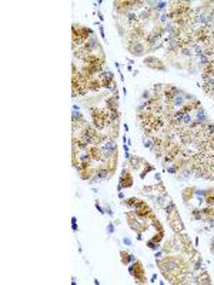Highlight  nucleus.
Here are the masks:
<instances>
[{"mask_svg": "<svg viewBox=\"0 0 214 285\" xmlns=\"http://www.w3.org/2000/svg\"><path fill=\"white\" fill-rule=\"evenodd\" d=\"M129 258H130V254L127 252V251H120V259H122V262L124 264V265H129L130 262H129Z\"/></svg>", "mask_w": 214, "mask_h": 285, "instance_id": "20", "label": "nucleus"}, {"mask_svg": "<svg viewBox=\"0 0 214 285\" xmlns=\"http://www.w3.org/2000/svg\"><path fill=\"white\" fill-rule=\"evenodd\" d=\"M147 247H149L150 249H153V251H159V249H161L160 244H159V242H154L153 240H149V241H147Z\"/></svg>", "mask_w": 214, "mask_h": 285, "instance_id": "21", "label": "nucleus"}, {"mask_svg": "<svg viewBox=\"0 0 214 285\" xmlns=\"http://www.w3.org/2000/svg\"><path fill=\"white\" fill-rule=\"evenodd\" d=\"M106 230H107V234L109 235H112V234H114V224H107V227H106Z\"/></svg>", "mask_w": 214, "mask_h": 285, "instance_id": "26", "label": "nucleus"}, {"mask_svg": "<svg viewBox=\"0 0 214 285\" xmlns=\"http://www.w3.org/2000/svg\"><path fill=\"white\" fill-rule=\"evenodd\" d=\"M160 41H161V36H159L157 33L151 32L146 36V43L151 47V49H156V47H160Z\"/></svg>", "mask_w": 214, "mask_h": 285, "instance_id": "6", "label": "nucleus"}, {"mask_svg": "<svg viewBox=\"0 0 214 285\" xmlns=\"http://www.w3.org/2000/svg\"><path fill=\"white\" fill-rule=\"evenodd\" d=\"M150 99H151V97H150V91H149V90H144L143 94H141V100L146 101V100H150Z\"/></svg>", "mask_w": 214, "mask_h": 285, "instance_id": "27", "label": "nucleus"}, {"mask_svg": "<svg viewBox=\"0 0 214 285\" xmlns=\"http://www.w3.org/2000/svg\"><path fill=\"white\" fill-rule=\"evenodd\" d=\"M154 178H156V181H157V182H160V181H161V175H160L159 172H157V174L154 175Z\"/></svg>", "mask_w": 214, "mask_h": 285, "instance_id": "33", "label": "nucleus"}, {"mask_svg": "<svg viewBox=\"0 0 214 285\" xmlns=\"http://www.w3.org/2000/svg\"><path fill=\"white\" fill-rule=\"evenodd\" d=\"M119 198H120V200H122V201H124V194H123V193H122V191H120V193H119Z\"/></svg>", "mask_w": 214, "mask_h": 285, "instance_id": "34", "label": "nucleus"}, {"mask_svg": "<svg viewBox=\"0 0 214 285\" xmlns=\"http://www.w3.org/2000/svg\"><path fill=\"white\" fill-rule=\"evenodd\" d=\"M166 171H167L168 174H177V172H178V168H177L174 164H171V165L166 167Z\"/></svg>", "mask_w": 214, "mask_h": 285, "instance_id": "24", "label": "nucleus"}, {"mask_svg": "<svg viewBox=\"0 0 214 285\" xmlns=\"http://www.w3.org/2000/svg\"><path fill=\"white\" fill-rule=\"evenodd\" d=\"M100 36H101V39H103V40L106 39V34H104V27H103L101 24H100Z\"/></svg>", "mask_w": 214, "mask_h": 285, "instance_id": "31", "label": "nucleus"}, {"mask_svg": "<svg viewBox=\"0 0 214 285\" xmlns=\"http://www.w3.org/2000/svg\"><path fill=\"white\" fill-rule=\"evenodd\" d=\"M129 50H130V53H131L133 56L140 57V56H143V54L146 53V44H144L143 41H140V40L131 41V43L129 44Z\"/></svg>", "mask_w": 214, "mask_h": 285, "instance_id": "5", "label": "nucleus"}, {"mask_svg": "<svg viewBox=\"0 0 214 285\" xmlns=\"http://www.w3.org/2000/svg\"><path fill=\"white\" fill-rule=\"evenodd\" d=\"M143 145L146 147V148H153V145H154V137H151L150 134H147V136H144L143 137Z\"/></svg>", "mask_w": 214, "mask_h": 285, "instance_id": "13", "label": "nucleus"}, {"mask_svg": "<svg viewBox=\"0 0 214 285\" xmlns=\"http://www.w3.org/2000/svg\"><path fill=\"white\" fill-rule=\"evenodd\" d=\"M127 70H129V71H133V67H131V64H130V66H127Z\"/></svg>", "mask_w": 214, "mask_h": 285, "instance_id": "37", "label": "nucleus"}, {"mask_svg": "<svg viewBox=\"0 0 214 285\" xmlns=\"http://www.w3.org/2000/svg\"><path fill=\"white\" fill-rule=\"evenodd\" d=\"M197 59H198V63H200L203 67L208 66V64H210V61H211V59H210L208 56H205L204 53H203V54H200V56H197Z\"/></svg>", "mask_w": 214, "mask_h": 285, "instance_id": "15", "label": "nucleus"}, {"mask_svg": "<svg viewBox=\"0 0 214 285\" xmlns=\"http://www.w3.org/2000/svg\"><path fill=\"white\" fill-rule=\"evenodd\" d=\"M167 217H168V220H170V225H171L173 231H174V232H177V234L183 232V230H184V225H183V222H181V218H180V215H178L177 210H176L173 214L167 215Z\"/></svg>", "mask_w": 214, "mask_h": 285, "instance_id": "3", "label": "nucleus"}, {"mask_svg": "<svg viewBox=\"0 0 214 285\" xmlns=\"http://www.w3.org/2000/svg\"><path fill=\"white\" fill-rule=\"evenodd\" d=\"M143 63H144V66H147V67H150V68H153V70L166 71V66L161 63L160 59H157V57H154V56H147V57L144 59Z\"/></svg>", "mask_w": 214, "mask_h": 285, "instance_id": "4", "label": "nucleus"}, {"mask_svg": "<svg viewBox=\"0 0 214 285\" xmlns=\"http://www.w3.org/2000/svg\"><path fill=\"white\" fill-rule=\"evenodd\" d=\"M153 170H154V168H153V165H151V164H149V163H146V161H144V170H143V171H141V174H140V177H141V178H144V177H146V175H147V174H149V172H150V171H153Z\"/></svg>", "mask_w": 214, "mask_h": 285, "instance_id": "17", "label": "nucleus"}, {"mask_svg": "<svg viewBox=\"0 0 214 285\" xmlns=\"http://www.w3.org/2000/svg\"><path fill=\"white\" fill-rule=\"evenodd\" d=\"M126 17H127V20L131 23V24H134L137 20H139V14H136L133 10H130V12H127L126 13Z\"/></svg>", "mask_w": 214, "mask_h": 285, "instance_id": "16", "label": "nucleus"}, {"mask_svg": "<svg viewBox=\"0 0 214 285\" xmlns=\"http://www.w3.org/2000/svg\"><path fill=\"white\" fill-rule=\"evenodd\" d=\"M191 214H193L194 220H198V221H201L203 217H204V214H203V211H201L200 208H194V210H191Z\"/></svg>", "mask_w": 214, "mask_h": 285, "instance_id": "19", "label": "nucleus"}, {"mask_svg": "<svg viewBox=\"0 0 214 285\" xmlns=\"http://www.w3.org/2000/svg\"><path fill=\"white\" fill-rule=\"evenodd\" d=\"M164 210H166V214H167V215H170V214H173V213H174L177 208H176V204H174L173 201H168V204L164 207Z\"/></svg>", "mask_w": 214, "mask_h": 285, "instance_id": "18", "label": "nucleus"}, {"mask_svg": "<svg viewBox=\"0 0 214 285\" xmlns=\"http://www.w3.org/2000/svg\"><path fill=\"white\" fill-rule=\"evenodd\" d=\"M156 279H157V275L153 274V276H151V282H156Z\"/></svg>", "mask_w": 214, "mask_h": 285, "instance_id": "35", "label": "nucleus"}, {"mask_svg": "<svg viewBox=\"0 0 214 285\" xmlns=\"http://www.w3.org/2000/svg\"><path fill=\"white\" fill-rule=\"evenodd\" d=\"M129 161H130V165H131V168H133L134 171L139 170L141 165H144V161H143L140 157H130Z\"/></svg>", "mask_w": 214, "mask_h": 285, "instance_id": "9", "label": "nucleus"}, {"mask_svg": "<svg viewBox=\"0 0 214 285\" xmlns=\"http://www.w3.org/2000/svg\"><path fill=\"white\" fill-rule=\"evenodd\" d=\"M104 210H106V213H107V214H109L110 217H113V215H114V213H113V210H112L110 207H106Z\"/></svg>", "mask_w": 214, "mask_h": 285, "instance_id": "30", "label": "nucleus"}, {"mask_svg": "<svg viewBox=\"0 0 214 285\" xmlns=\"http://www.w3.org/2000/svg\"><path fill=\"white\" fill-rule=\"evenodd\" d=\"M194 284H211V278H210V275L204 271L201 275H198V276L196 278Z\"/></svg>", "mask_w": 214, "mask_h": 285, "instance_id": "11", "label": "nucleus"}, {"mask_svg": "<svg viewBox=\"0 0 214 285\" xmlns=\"http://www.w3.org/2000/svg\"><path fill=\"white\" fill-rule=\"evenodd\" d=\"M131 185H133V177H131V174H130L129 170L123 168L122 177H120V182H119V185H117V191L120 193L123 188H130Z\"/></svg>", "mask_w": 214, "mask_h": 285, "instance_id": "2", "label": "nucleus"}, {"mask_svg": "<svg viewBox=\"0 0 214 285\" xmlns=\"http://www.w3.org/2000/svg\"><path fill=\"white\" fill-rule=\"evenodd\" d=\"M71 230L76 232V231H79V227H77V224L76 222H71Z\"/></svg>", "mask_w": 214, "mask_h": 285, "instance_id": "32", "label": "nucleus"}, {"mask_svg": "<svg viewBox=\"0 0 214 285\" xmlns=\"http://www.w3.org/2000/svg\"><path fill=\"white\" fill-rule=\"evenodd\" d=\"M123 244H124V245H127V247H130L133 242H131V240H130L129 237H124V238H123Z\"/></svg>", "mask_w": 214, "mask_h": 285, "instance_id": "29", "label": "nucleus"}, {"mask_svg": "<svg viewBox=\"0 0 214 285\" xmlns=\"http://www.w3.org/2000/svg\"><path fill=\"white\" fill-rule=\"evenodd\" d=\"M167 6H168V3H167V2H156V5L151 7V10H154V12L160 13V12L166 10V7H167Z\"/></svg>", "mask_w": 214, "mask_h": 285, "instance_id": "14", "label": "nucleus"}, {"mask_svg": "<svg viewBox=\"0 0 214 285\" xmlns=\"http://www.w3.org/2000/svg\"><path fill=\"white\" fill-rule=\"evenodd\" d=\"M204 268V265H203V259L201 258H198L196 262H194V265H193V269L194 271H200V269H203Z\"/></svg>", "mask_w": 214, "mask_h": 285, "instance_id": "23", "label": "nucleus"}, {"mask_svg": "<svg viewBox=\"0 0 214 285\" xmlns=\"http://www.w3.org/2000/svg\"><path fill=\"white\" fill-rule=\"evenodd\" d=\"M97 16H98V17H100V22H103V20H104V17H103V14H101V13H98V14H97Z\"/></svg>", "mask_w": 214, "mask_h": 285, "instance_id": "36", "label": "nucleus"}, {"mask_svg": "<svg viewBox=\"0 0 214 285\" xmlns=\"http://www.w3.org/2000/svg\"><path fill=\"white\" fill-rule=\"evenodd\" d=\"M94 205H96V208H97V211H98L100 214H104V213H106V210H104V208L100 205V203H98V201H96V203H94Z\"/></svg>", "mask_w": 214, "mask_h": 285, "instance_id": "28", "label": "nucleus"}, {"mask_svg": "<svg viewBox=\"0 0 214 285\" xmlns=\"http://www.w3.org/2000/svg\"><path fill=\"white\" fill-rule=\"evenodd\" d=\"M207 207H214V188L207 190V195H205V203Z\"/></svg>", "mask_w": 214, "mask_h": 285, "instance_id": "12", "label": "nucleus"}, {"mask_svg": "<svg viewBox=\"0 0 214 285\" xmlns=\"http://www.w3.org/2000/svg\"><path fill=\"white\" fill-rule=\"evenodd\" d=\"M110 170L109 168H106L104 165L103 167H98V168H96V172H94V175L98 178V180H106V178H109L110 177Z\"/></svg>", "mask_w": 214, "mask_h": 285, "instance_id": "7", "label": "nucleus"}, {"mask_svg": "<svg viewBox=\"0 0 214 285\" xmlns=\"http://www.w3.org/2000/svg\"><path fill=\"white\" fill-rule=\"evenodd\" d=\"M194 191H196V188H194V187H187L186 190H183L181 195H183V200H184V203H187L188 200H191V197L194 195Z\"/></svg>", "mask_w": 214, "mask_h": 285, "instance_id": "10", "label": "nucleus"}, {"mask_svg": "<svg viewBox=\"0 0 214 285\" xmlns=\"http://www.w3.org/2000/svg\"><path fill=\"white\" fill-rule=\"evenodd\" d=\"M163 237H164V231H159V232H156V235H153V241L154 242H159L160 244V241L163 240Z\"/></svg>", "mask_w": 214, "mask_h": 285, "instance_id": "22", "label": "nucleus"}, {"mask_svg": "<svg viewBox=\"0 0 214 285\" xmlns=\"http://www.w3.org/2000/svg\"><path fill=\"white\" fill-rule=\"evenodd\" d=\"M159 22H160V23H164V24H167V23H168V14H167V13H163V14H160V16H159Z\"/></svg>", "mask_w": 214, "mask_h": 285, "instance_id": "25", "label": "nucleus"}, {"mask_svg": "<svg viewBox=\"0 0 214 285\" xmlns=\"http://www.w3.org/2000/svg\"><path fill=\"white\" fill-rule=\"evenodd\" d=\"M129 272L131 276H134V279H137L139 284H144L146 282V272H144V268H143V264L140 261H136L130 265L129 268Z\"/></svg>", "mask_w": 214, "mask_h": 285, "instance_id": "1", "label": "nucleus"}, {"mask_svg": "<svg viewBox=\"0 0 214 285\" xmlns=\"http://www.w3.org/2000/svg\"><path fill=\"white\" fill-rule=\"evenodd\" d=\"M187 101H186V97H184V93L183 94H178V96H176L174 99H173V101H171V107H174V109H177V107H183L184 104H186Z\"/></svg>", "mask_w": 214, "mask_h": 285, "instance_id": "8", "label": "nucleus"}]
</instances>
